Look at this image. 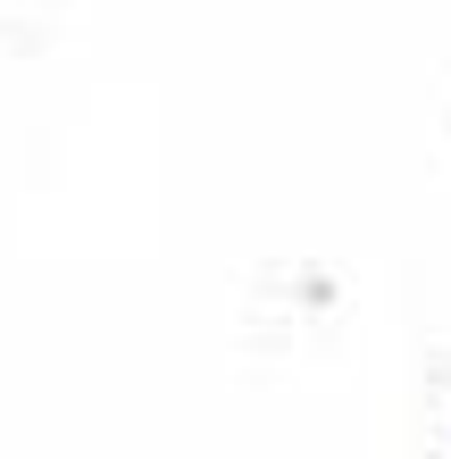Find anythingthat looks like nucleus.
Masks as SVG:
<instances>
[]
</instances>
